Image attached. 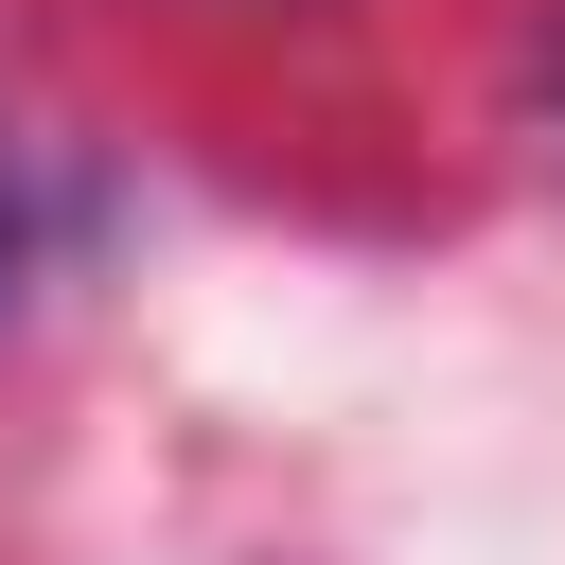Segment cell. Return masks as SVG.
Masks as SVG:
<instances>
[{"instance_id":"obj_1","label":"cell","mask_w":565,"mask_h":565,"mask_svg":"<svg viewBox=\"0 0 565 565\" xmlns=\"http://www.w3.org/2000/svg\"><path fill=\"white\" fill-rule=\"evenodd\" d=\"M18 282H35V212H18V159H0V318H18Z\"/></svg>"}]
</instances>
